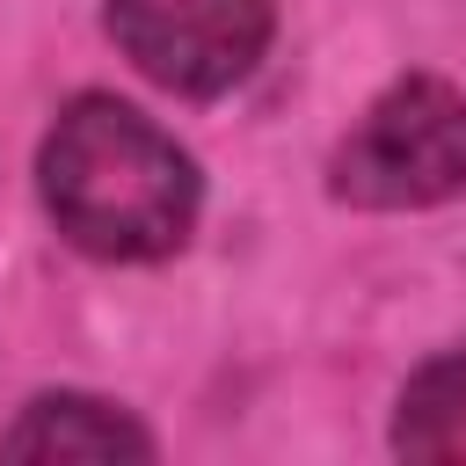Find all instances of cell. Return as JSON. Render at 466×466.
Segmentation results:
<instances>
[{"label": "cell", "mask_w": 466, "mask_h": 466, "mask_svg": "<svg viewBox=\"0 0 466 466\" xmlns=\"http://www.w3.org/2000/svg\"><path fill=\"white\" fill-rule=\"evenodd\" d=\"M36 175L58 233L102 262H153L189 240L197 167L153 116L116 95H80L51 124Z\"/></svg>", "instance_id": "1"}, {"label": "cell", "mask_w": 466, "mask_h": 466, "mask_svg": "<svg viewBox=\"0 0 466 466\" xmlns=\"http://www.w3.org/2000/svg\"><path fill=\"white\" fill-rule=\"evenodd\" d=\"M466 189V95L444 80L386 87L335 153V197L364 211H415Z\"/></svg>", "instance_id": "2"}, {"label": "cell", "mask_w": 466, "mask_h": 466, "mask_svg": "<svg viewBox=\"0 0 466 466\" xmlns=\"http://www.w3.org/2000/svg\"><path fill=\"white\" fill-rule=\"evenodd\" d=\"M109 29L160 87L226 95L269 44V0H109Z\"/></svg>", "instance_id": "3"}, {"label": "cell", "mask_w": 466, "mask_h": 466, "mask_svg": "<svg viewBox=\"0 0 466 466\" xmlns=\"http://www.w3.org/2000/svg\"><path fill=\"white\" fill-rule=\"evenodd\" d=\"M7 459H153V437L87 393H44L22 408V422L0 437Z\"/></svg>", "instance_id": "4"}, {"label": "cell", "mask_w": 466, "mask_h": 466, "mask_svg": "<svg viewBox=\"0 0 466 466\" xmlns=\"http://www.w3.org/2000/svg\"><path fill=\"white\" fill-rule=\"evenodd\" d=\"M393 444L430 466H466V350H451L408 379Z\"/></svg>", "instance_id": "5"}]
</instances>
